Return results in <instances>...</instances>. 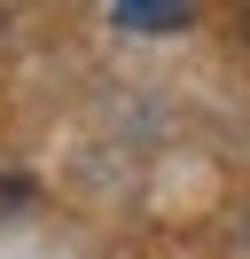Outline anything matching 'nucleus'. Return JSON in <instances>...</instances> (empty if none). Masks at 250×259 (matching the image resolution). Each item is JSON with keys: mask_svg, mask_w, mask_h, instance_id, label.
I'll list each match as a JSON object with an SVG mask.
<instances>
[{"mask_svg": "<svg viewBox=\"0 0 250 259\" xmlns=\"http://www.w3.org/2000/svg\"><path fill=\"white\" fill-rule=\"evenodd\" d=\"M117 8H125V24H133V32H180L196 0H117Z\"/></svg>", "mask_w": 250, "mask_h": 259, "instance_id": "f257e3e1", "label": "nucleus"}]
</instances>
